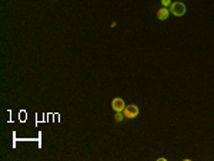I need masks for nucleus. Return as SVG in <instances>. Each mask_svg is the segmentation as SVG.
Returning a JSON list of instances; mask_svg holds the SVG:
<instances>
[{
	"mask_svg": "<svg viewBox=\"0 0 214 161\" xmlns=\"http://www.w3.org/2000/svg\"><path fill=\"white\" fill-rule=\"evenodd\" d=\"M170 13H173L174 16H183L184 13H186V6H184L181 2H176V3H173L170 6Z\"/></svg>",
	"mask_w": 214,
	"mask_h": 161,
	"instance_id": "nucleus-1",
	"label": "nucleus"
},
{
	"mask_svg": "<svg viewBox=\"0 0 214 161\" xmlns=\"http://www.w3.org/2000/svg\"><path fill=\"white\" fill-rule=\"evenodd\" d=\"M112 107L116 113H121V111H124V109H126V103H124L123 99L116 97V99H113V101H112Z\"/></svg>",
	"mask_w": 214,
	"mask_h": 161,
	"instance_id": "nucleus-2",
	"label": "nucleus"
},
{
	"mask_svg": "<svg viewBox=\"0 0 214 161\" xmlns=\"http://www.w3.org/2000/svg\"><path fill=\"white\" fill-rule=\"evenodd\" d=\"M124 115L127 118H134L139 115V107L134 104H130V105H126V109H124Z\"/></svg>",
	"mask_w": 214,
	"mask_h": 161,
	"instance_id": "nucleus-3",
	"label": "nucleus"
},
{
	"mask_svg": "<svg viewBox=\"0 0 214 161\" xmlns=\"http://www.w3.org/2000/svg\"><path fill=\"white\" fill-rule=\"evenodd\" d=\"M168 17V9L167 7H163L157 12V19L158 20H166Z\"/></svg>",
	"mask_w": 214,
	"mask_h": 161,
	"instance_id": "nucleus-4",
	"label": "nucleus"
},
{
	"mask_svg": "<svg viewBox=\"0 0 214 161\" xmlns=\"http://www.w3.org/2000/svg\"><path fill=\"white\" fill-rule=\"evenodd\" d=\"M162 3L164 7H168V6H171V0H162Z\"/></svg>",
	"mask_w": 214,
	"mask_h": 161,
	"instance_id": "nucleus-5",
	"label": "nucleus"
},
{
	"mask_svg": "<svg viewBox=\"0 0 214 161\" xmlns=\"http://www.w3.org/2000/svg\"><path fill=\"white\" fill-rule=\"evenodd\" d=\"M116 120H117V121H121V114H120V113H117V114H116Z\"/></svg>",
	"mask_w": 214,
	"mask_h": 161,
	"instance_id": "nucleus-6",
	"label": "nucleus"
}]
</instances>
